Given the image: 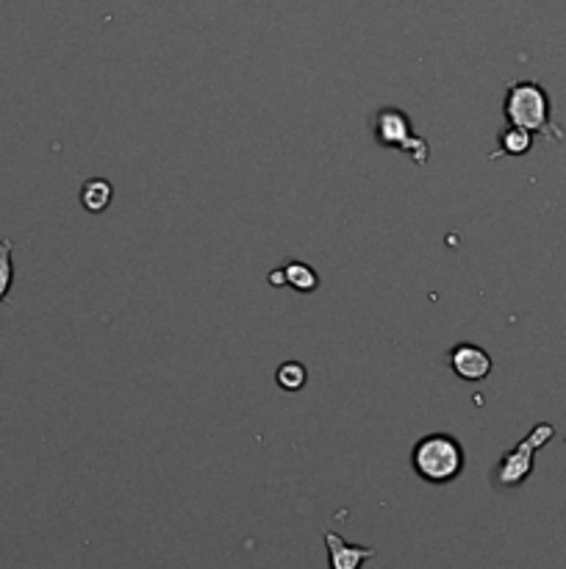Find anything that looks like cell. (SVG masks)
Instances as JSON below:
<instances>
[{
    "label": "cell",
    "instance_id": "cell-4",
    "mask_svg": "<svg viewBox=\"0 0 566 569\" xmlns=\"http://www.w3.org/2000/svg\"><path fill=\"white\" fill-rule=\"evenodd\" d=\"M553 437H555V428L547 426V422H542V426L533 428V431L527 433V437L522 439L514 450H508V453L499 459L497 470H494V476H492L494 487H499V489L522 487V483H525L533 472V456H536V450L544 448V445H547Z\"/></svg>",
    "mask_w": 566,
    "mask_h": 569
},
{
    "label": "cell",
    "instance_id": "cell-12",
    "mask_svg": "<svg viewBox=\"0 0 566 569\" xmlns=\"http://www.w3.org/2000/svg\"><path fill=\"white\" fill-rule=\"evenodd\" d=\"M270 283H272V287H286V276H283V267H281V270L270 272Z\"/></svg>",
    "mask_w": 566,
    "mask_h": 569
},
{
    "label": "cell",
    "instance_id": "cell-11",
    "mask_svg": "<svg viewBox=\"0 0 566 569\" xmlns=\"http://www.w3.org/2000/svg\"><path fill=\"white\" fill-rule=\"evenodd\" d=\"M11 253H14L11 239H0V303L9 298L11 283H14V261H11Z\"/></svg>",
    "mask_w": 566,
    "mask_h": 569
},
{
    "label": "cell",
    "instance_id": "cell-6",
    "mask_svg": "<svg viewBox=\"0 0 566 569\" xmlns=\"http://www.w3.org/2000/svg\"><path fill=\"white\" fill-rule=\"evenodd\" d=\"M325 548H327V559H331V569H361L364 567V561L375 559V548L350 545L333 531H325Z\"/></svg>",
    "mask_w": 566,
    "mask_h": 569
},
{
    "label": "cell",
    "instance_id": "cell-5",
    "mask_svg": "<svg viewBox=\"0 0 566 569\" xmlns=\"http://www.w3.org/2000/svg\"><path fill=\"white\" fill-rule=\"evenodd\" d=\"M449 367H453V372L461 381H483V378H488V372H492L494 361L492 356L483 348H477V345L461 342L449 350Z\"/></svg>",
    "mask_w": 566,
    "mask_h": 569
},
{
    "label": "cell",
    "instance_id": "cell-10",
    "mask_svg": "<svg viewBox=\"0 0 566 569\" xmlns=\"http://www.w3.org/2000/svg\"><path fill=\"white\" fill-rule=\"evenodd\" d=\"M499 153L508 156H525L533 144V133L525 131V128L508 126L503 133H499Z\"/></svg>",
    "mask_w": 566,
    "mask_h": 569
},
{
    "label": "cell",
    "instance_id": "cell-9",
    "mask_svg": "<svg viewBox=\"0 0 566 569\" xmlns=\"http://www.w3.org/2000/svg\"><path fill=\"white\" fill-rule=\"evenodd\" d=\"M309 381V370L300 361H283L275 372V383L283 392H300Z\"/></svg>",
    "mask_w": 566,
    "mask_h": 569
},
{
    "label": "cell",
    "instance_id": "cell-3",
    "mask_svg": "<svg viewBox=\"0 0 566 569\" xmlns=\"http://www.w3.org/2000/svg\"><path fill=\"white\" fill-rule=\"evenodd\" d=\"M372 128H375L377 144L403 150V153L411 156L414 164L425 167L427 159H431V148H427L425 139L416 137L405 111L383 106V109H377L375 117H372Z\"/></svg>",
    "mask_w": 566,
    "mask_h": 569
},
{
    "label": "cell",
    "instance_id": "cell-7",
    "mask_svg": "<svg viewBox=\"0 0 566 569\" xmlns=\"http://www.w3.org/2000/svg\"><path fill=\"white\" fill-rule=\"evenodd\" d=\"M111 194H114V189H111L109 181H103V178H89L81 187V206L87 211H92V214H100V211L109 209Z\"/></svg>",
    "mask_w": 566,
    "mask_h": 569
},
{
    "label": "cell",
    "instance_id": "cell-8",
    "mask_svg": "<svg viewBox=\"0 0 566 569\" xmlns=\"http://www.w3.org/2000/svg\"><path fill=\"white\" fill-rule=\"evenodd\" d=\"M283 276H286V287L297 289L303 295L314 292L320 287V276L309 264H300V261H286L283 264Z\"/></svg>",
    "mask_w": 566,
    "mask_h": 569
},
{
    "label": "cell",
    "instance_id": "cell-2",
    "mask_svg": "<svg viewBox=\"0 0 566 569\" xmlns=\"http://www.w3.org/2000/svg\"><path fill=\"white\" fill-rule=\"evenodd\" d=\"M503 114L508 126L525 128L530 133H544L560 139L564 133L553 131V120H549V94L538 87L536 81H514L505 89Z\"/></svg>",
    "mask_w": 566,
    "mask_h": 569
},
{
    "label": "cell",
    "instance_id": "cell-1",
    "mask_svg": "<svg viewBox=\"0 0 566 569\" xmlns=\"http://www.w3.org/2000/svg\"><path fill=\"white\" fill-rule=\"evenodd\" d=\"M466 456L464 448L449 433H427L411 450V467L416 476L433 487L453 483L464 472Z\"/></svg>",
    "mask_w": 566,
    "mask_h": 569
}]
</instances>
